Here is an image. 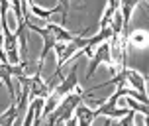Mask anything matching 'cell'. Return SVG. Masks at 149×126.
<instances>
[{
    "mask_svg": "<svg viewBox=\"0 0 149 126\" xmlns=\"http://www.w3.org/2000/svg\"><path fill=\"white\" fill-rule=\"evenodd\" d=\"M134 118H135V111H130L122 116V118H110L112 126H134Z\"/></svg>",
    "mask_w": 149,
    "mask_h": 126,
    "instance_id": "obj_9",
    "label": "cell"
},
{
    "mask_svg": "<svg viewBox=\"0 0 149 126\" xmlns=\"http://www.w3.org/2000/svg\"><path fill=\"white\" fill-rule=\"evenodd\" d=\"M149 34L147 30H135L132 34H127V44H132L134 47H147Z\"/></svg>",
    "mask_w": 149,
    "mask_h": 126,
    "instance_id": "obj_8",
    "label": "cell"
},
{
    "mask_svg": "<svg viewBox=\"0 0 149 126\" xmlns=\"http://www.w3.org/2000/svg\"><path fill=\"white\" fill-rule=\"evenodd\" d=\"M139 4V0H120V14H122V20H124V30H122V36L127 37L130 34V20H132V12Z\"/></svg>",
    "mask_w": 149,
    "mask_h": 126,
    "instance_id": "obj_6",
    "label": "cell"
},
{
    "mask_svg": "<svg viewBox=\"0 0 149 126\" xmlns=\"http://www.w3.org/2000/svg\"><path fill=\"white\" fill-rule=\"evenodd\" d=\"M26 75V63H18V65H12V63H0V81L4 83L10 91V99L12 103H16V99L20 95H16V89H14V77H22Z\"/></svg>",
    "mask_w": 149,
    "mask_h": 126,
    "instance_id": "obj_4",
    "label": "cell"
},
{
    "mask_svg": "<svg viewBox=\"0 0 149 126\" xmlns=\"http://www.w3.org/2000/svg\"><path fill=\"white\" fill-rule=\"evenodd\" d=\"M77 73H79V63H74L73 67H71V71H69V75L63 79V81L55 87V89L49 93V96H47V103L43 104V112H41V118L43 116H47V114H51L53 111H55V106L65 99V96L69 95V93H73V91L79 89V77H77Z\"/></svg>",
    "mask_w": 149,
    "mask_h": 126,
    "instance_id": "obj_2",
    "label": "cell"
},
{
    "mask_svg": "<svg viewBox=\"0 0 149 126\" xmlns=\"http://www.w3.org/2000/svg\"><path fill=\"white\" fill-rule=\"evenodd\" d=\"M69 6H71V0H59V4H57V8H59V16L63 18V26H65V22H67Z\"/></svg>",
    "mask_w": 149,
    "mask_h": 126,
    "instance_id": "obj_11",
    "label": "cell"
},
{
    "mask_svg": "<svg viewBox=\"0 0 149 126\" xmlns=\"http://www.w3.org/2000/svg\"><path fill=\"white\" fill-rule=\"evenodd\" d=\"M96 116H98V112L92 111V108H88V106L84 104V101L79 103V106L74 108V118H77V124L79 126H90L92 122H94Z\"/></svg>",
    "mask_w": 149,
    "mask_h": 126,
    "instance_id": "obj_7",
    "label": "cell"
},
{
    "mask_svg": "<svg viewBox=\"0 0 149 126\" xmlns=\"http://www.w3.org/2000/svg\"><path fill=\"white\" fill-rule=\"evenodd\" d=\"M0 61H2V63H8L6 53H4V34H0Z\"/></svg>",
    "mask_w": 149,
    "mask_h": 126,
    "instance_id": "obj_12",
    "label": "cell"
},
{
    "mask_svg": "<svg viewBox=\"0 0 149 126\" xmlns=\"http://www.w3.org/2000/svg\"><path fill=\"white\" fill-rule=\"evenodd\" d=\"M26 26H28L30 32H36V34H39V36L43 37V49H41V55H39V61L41 63L45 61L47 53L51 51L59 42H71L74 37L71 32H67L63 26H57V24H47V28H37L31 22H26Z\"/></svg>",
    "mask_w": 149,
    "mask_h": 126,
    "instance_id": "obj_1",
    "label": "cell"
},
{
    "mask_svg": "<svg viewBox=\"0 0 149 126\" xmlns=\"http://www.w3.org/2000/svg\"><path fill=\"white\" fill-rule=\"evenodd\" d=\"M31 12H33L37 18H41V20H47V18H51V16L59 14V8L55 6V8H51V10H41V8L37 6V4H33V2H31Z\"/></svg>",
    "mask_w": 149,
    "mask_h": 126,
    "instance_id": "obj_10",
    "label": "cell"
},
{
    "mask_svg": "<svg viewBox=\"0 0 149 126\" xmlns=\"http://www.w3.org/2000/svg\"><path fill=\"white\" fill-rule=\"evenodd\" d=\"M108 85H116V87L120 85V87H126V89H134L135 93H139L141 96H147V93H145V77L139 71H135V69L124 67L120 73H116L112 77L110 81L98 85L96 89H102V87H108Z\"/></svg>",
    "mask_w": 149,
    "mask_h": 126,
    "instance_id": "obj_3",
    "label": "cell"
},
{
    "mask_svg": "<svg viewBox=\"0 0 149 126\" xmlns=\"http://www.w3.org/2000/svg\"><path fill=\"white\" fill-rule=\"evenodd\" d=\"M100 63H106V65L110 67V45H108V42L100 44L96 47V51L92 53L90 63H88V71H86V79H90V77H92V73L96 71V67L100 65Z\"/></svg>",
    "mask_w": 149,
    "mask_h": 126,
    "instance_id": "obj_5",
    "label": "cell"
}]
</instances>
